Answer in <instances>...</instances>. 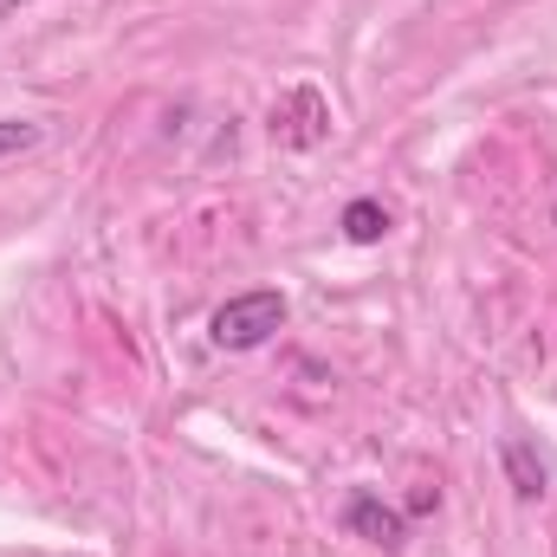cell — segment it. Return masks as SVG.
I'll return each instance as SVG.
<instances>
[{
    "mask_svg": "<svg viewBox=\"0 0 557 557\" xmlns=\"http://www.w3.org/2000/svg\"><path fill=\"white\" fill-rule=\"evenodd\" d=\"M344 532L363 539V545H383V552H403L409 545V519L389 499H376V493H350L344 499Z\"/></svg>",
    "mask_w": 557,
    "mask_h": 557,
    "instance_id": "cell-3",
    "label": "cell"
},
{
    "mask_svg": "<svg viewBox=\"0 0 557 557\" xmlns=\"http://www.w3.org/2000/svg\"><path fill=\"white\" fill-rule=\"evenodd\" d=\"M20 7H26V0H0V20H13V13H20Z\"/></svg>",
    "mask_w": 557,
    "mask_h": 557,
    "instance_id": "cell-7",
    "label": "cell"
},
{
    "mask_svg": "<svg viewBox=\"0 0 557 557\" xmlns=\"http://www.w3.org/2000/svg\"><path fill=\"white\" fill-rule=\"evenodd\" d=\"M278 324H285V292H273V285H253V292L227 298V305L208 318V337H214L221 350H260Z\"/></svg>",
    "mask_w": 557,
    "mask_h": 557,
    "instance_id": "cell-1",
    "label": "cell"
},
{
    "mask_svg": "<svg viewBox=\"0 0 557 557\" xmlns=\"http://www.w3.org/2000/svg\"><path fill=\"white\" fill-rule=\"evenodd\" d=\"M39 143V124H26V117H0V162L7 156H26Z\"/></svg>",
    "mask_w": 557,
    "mask_h": 557,
    "instance_id": "cell-6",
    "label": "cell"
},
{
    "mask_svg": "<svg viewBox=\"0 0 557 557\" xmlns=\"http://www.w3.org/2000/svg\"><path fill=\"white\" fill-rule=\"evenodd\" d=\"M499 460H506V480H512V493H519V499H545V460H539L525 441H506V447H499Z\"/></svg>",
    "mask_w": 557,
    "mask_h": 557,
    "instance_id": "cell-4",
    "label": "cell"
},
{
    "mask_svg": "<svg viewBox=\"0 0 557 557\" xmlns=\"http://www.w3.org/2000/svg\"><path fill=\"white\" fill-rule=\"evenodd\" d=\"M273 137L285 149H318V143L331 137V104H324V91L318 85H292L285 98L273 104Z\"/></svg>",
    "mask_w": 557,
    "mask_h": 557,
    "instance_id": "cell-2",
    "label": "cell"
},
{
    "mask_svg": "<svg viewBox=\"0 0 557 557\" xmlns=\"http://www.w3.org/2000/svg\"><path fill=\"white\" fill-rule=\"evenodd\" d=\"M383 234H389V208H383V201H370V195H363V201H350V208H344V240L376 247Z\"/></svg>",
    "mask_w": 557,
    "mask_h": 557,
    "instance_id": "cell-5",
    "label": "cell"
}]
</instances>
